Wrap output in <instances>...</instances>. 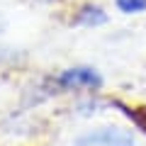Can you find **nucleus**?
<instances>
[{"label": "nucleus", "instance_id": "nucleus-3", "mask_svg": "<svg viewBox=\"0 0 146 146\" xmlns=\"http://www.w3.org/2000/svg\"><path fill=\"white\" fill-rule=\"evenodd\" d=\"M73 22H76V25H83V27H100V25L107 22V12H105V7H100L98 3H85V5L78 7Z\"/></svg>", "mask_w": 146, "mask_h": 146}, {"label": "nucleus", "instance_id": "nucleus-6", "mask_svg": "<svg viewBox=\"0 0 146 146\" xmlns=\"http://www.w3.org/2000/svg\"><path fill=\"white\" fill-rule=\"evenodd\" d=\"M3 29H5V22H3V20H0V32H3Z\"/></svg>", "mask_w": 146, "mask_h": 146}, {"label": "nucleus", "instance_id": "nucleus-4", "mask_svg": "<svg viewBox=\"0 0 146 146\" xmlns=\"http://www.w3.org/2000/svg\"><path fill=\"white\" fill-rule=\"evenodd\" d=\"M115 5L124 15H139L146 10V0H115Z\"/></svg>", "mask_w": 146, "mask_h": 146}, {"label": "nucleus", "instance_id": "nucleus-2", "mask_svg": "<svg viewBox=\"0 0 146 146\" xmlns=\"http://www.w3.org/2000/svg\"><path fill=\"white\" fill-rule=\"evenodd\" d=\"M73 146H136V139L129 129L122 127H98L80 134Z\"/></svg>", "mask_w": 146, "mask_h": 146}, {"label": "nucleus", "instance_id": "nucleus-1", "mask_svg": "<svg viewBox=\"0 0 146 146\" xmlns=\"http://www.w3.org/2000/svg\"><path fill=\"white\" fill-rule=\"evenodd\" d=\"M56 85L61 90H85L98 93L102 88V76L93 66H71L56 76Z\"/></svg>", "mask_w": 146, "mask_h": 146}, {"label": "nucleus", "instance_id": "nucleus-5", "mask_svg": "<svg viewBox=\"0 0 146 146\" xmlns=\"http://www.w3.org/2000/svg\"><path fill=\"white\" fill-rule=\"evenodd\" d=\"M129 117H134V122L146 131V110H144V112H129Z\"/></svg>", "mask_w": 146, "mask_h": 146}]
</instances>
